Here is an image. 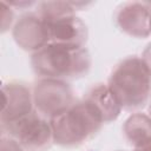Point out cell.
<instances>
[{
  "label": "cell",
  "instance_id": "6",
  "mask_svg": "<svg viewBox=\"0 0 151 151\" xmlns=\"http://www.w3.org/2000/svg\"><path fill=\"white\" fill-rule=\"evenodd\" d=\"M1 125L13 123L34 111L32 88L22 81H8L1 86Z\"/></svg>",
  "mask_w": 151,
  "mask_h": 151
},
{
  "label": "cell",
  "instance_id": "12",
  "mask_svg": "<svg viewBox=\"0 0 151 151\" xmlns=\"http://www.w3.org/2000/svg\"><path fill=\"white\" fill-rule=\"evenodd\" d=\"M86 2H71V1H41L37 4L35 13L46 22L50 24L60 18L76 14L81 6Z\"/></svg>",
  "mask_w": 151,
  "mask_h": 151
},
{
  "label": "cell",
  "instance_id": "9",
  "mask_svg": "<svg viewBox=\"0 0 151 151\" xmlns=\"http://www.w3.org/2000/svg\"><path fill=\"white\" fill-rule=\"evenodd\" d=\"M47 25L50 40L53 44L70 47H84L87 41V26L76 14L60 18Z\"/></svg>",
  "mask_w": 151,
  "mask_h": 151
},
{
  "label": "cell",
  "instance_id": "17",
  "mask_svg": "<svg viewBox=\"0 0 151 151\" xmlns=\"http://www.w3.org/2000/svg\"><path fill=\"white\" fill-rule=\"evenodd\" d=\"M133 151H151V144L143 146V147H138V149H133Z\"/></svg>",
  "mask_w": 151,
  "mask_h": 151
},
{
  "label": "cell",
  "instance_id": "14",
  "mask_svg": "<svg viewBox=\"0 0 151 151\" xmlns=\"http://www.w3.org/2000/svg\"><path fill=\"white\" fill-rule=\"evenodd\" d=\"M0 151H25L19 142L9 134L1 133V145Z\"/></svg>",
  "mask_w": 151,
  "mask_h": 151
},
{
  "label": "cell",
  "instance_id": "3",
  "mask_svg": "<svg viewBox=\"0 0 151 151\" xmlns=\"http://www.w3.org/2000/svg\"><path fill=\"white\" fill-rule=\"evenodd\" d=\"M50 123L53 132V143L64 147L83 144L103 126V123L83 99L74 101L71 107L51 119Z\"/></svg>",
  "mask_w": 151,
  "mask_h": 151
},
{
  "label": "cell",
  "instance_id": "18",
  "mask_svg": "<svg viewBox=\"0 0 151 151\" xmlns=\"http://www.w3.org/2000/svg\"><path fill=\"white\" fill-rule=\"evenodd\" d=\"M147 114L150 116V118H151V100H150V103H149V107H147Z\"/></svg>",
  "mask_w": 151,
  "mask_h": 151
},
{
  "label": "cell",
  "instance_id": "19",
  "mask_svg": "<svg viewBox=\"0 0 151 151\" xmlns=\"http://www.w3.org/2000/svg\"><path fill=\"white\" fill-rule=\"evenodd\" d=\"M150 5V24H149V27H150V34H151V4L149 2Z\"/></svg>",
  "mask_w": 151,
  "mask_h": 151
},
{
  "label": "cell",
  "instance_id": "15",
  "mask_svg": "<svg viewBox=\"0 0 151 151\" xmlns=\"http://www.w3.org/2000/svg\"><path fill=\"white\" fill-rule=\"evenodd\" d=\"M140 59H142L143 64L145 65L147 72H149L150 76H151V42H149V44L146 45V47L144 48V51L142 52Z\"/></svg>",
  "mask_w": 151,
  "mask_h": 151
},
{
  "label": "cell",
  "instance_id": "7",
  "mask_svg": "<svg viewBox=\"0 0 151 151\" xmlns=\"http://www.w3.org/2000/svg\"><path fill=\"white\" fill-rule=\"evenodd\" d=\"M12 37L21 50L31 53L41 50L51 42L48 25L35 12L25 13L15 20Z\"/></svg>",
  "mask_w": 151,
  "mask_h": 151
},
{
  "label": "cell",
  "instance_id": "1",
  "mask_svg": "<svg viewBox=\"0 0 151 151\" xmlns=\"http://www.w3.org/2000/svg\"><path fill=\"white\" fill-rule=\"evenodd\" d=\"M107 86L126 111L143 109L151 98V76L137 55L127 57L116 65Z\"/></svg>",
  "mask_w": 151,
  "mask_h": 151
},
{
  "label": "cell",
  "instance_id": "10",
  "mask_svg": "<svg viewBox=\"0 0 151 151\" xmlns=\"http://www.w3.org/2000/svg\"><path fill=\"white\" fill-rule=\"evenodd\" d=\"M83 100L103 124L116 120L123 110L107 84H97L92 86L85 93Z\"/></svg>",
  "mask_w": 151,
  "mask_h": 151
},
{
  "label": "cell",
  "instance_id": "20",
  "mask_svg": "<svg viewBox=\"0 0 151 151\" xmlns=\"http://www.w3.org/2000/svg\"><path fill=\"white\" fill-rule=\"evenodd\" d=\"M116 151H123V150H116Z\"/></svg>",
  "mask_w": 151,
  "mask_h": 151
},
{
  "label": "cell",
  "instance_id": "4",
  "mask_svg": "<svg viewBox=\"0 0 151 151\" xmlns=\"http://www.w3.org/2000/svg\"><path fill=\"white\" fill-rule=\"evenodd\" d=\"M34 111L48 120L58 117L74 104V94L66 80L39 78L33 87Z\"/></svg>",
  "mask_w": 151,
  "mask_h": 151
},
{
  "label": "cell",
  "instance_id": "2",
  "mask_svg": "<svg viewBox=\"0 0 151 151\" xmlns=\"http://www.w3.org/2000/svg\"><path fill=\"white\" fill-rule=\"evenodd\" d=\"M92 59L85 47H70L50 42L32 53L31 66L40 78L60 80L80 78L90 71Z\"/></svg>",
  "mask_w": 151,
  "mask_h": 151
},
{
  "label": "cell",
  "instance_id": "8",
  "mask_svg": "<svg viewBox=\"0 0 151 151\" xmlns=\"http://www.w3.org/2000/svg\"><path fill=\"white\" fill-rule=\"evenodd\" d=\"M116 26L125 34L145 39L150 37V5L149 2H124L114 13Z\"/></svg>",
  "mask_w": 151,
  "mask_h": 151
},
{
  "label": "cell",
  "instance_id": "5",
  "mask_svg": "<svg viewBox=\"0 0 151 151\" xmlns=\"http://www.w3.org/2000/svg\"><path fill=\"white\" fill-rule=\"evenodd\" d=\"M1 133L15 138L25 151H47L54 144L50 120L37 111L13 123L1 125Z\"/></svg>",
  "mask_w": 151,
  "mask_h": 151
},
{
  "label": "cell",
  "instance_id": "11",
  "mask_svg": "<svg viewBox=\"0 0 151 151\" xmlns=\"http://www.w3.org/2000/svg\"><path fill=\"white\" fill-rule=\"evenodd\" d=\"M123 133L126 142L133 147H143L151 144V118L147 113L134 112L123 124Z\"/></svg>",
  "mask_w": 151,
  "mask_h": 151
},
{
  "label": "cell",
  "instance_id": "13",
  "mask_svg": "<svg viewBox=\"0 0 151 151\" xmlns=\"http://www.w3.org/2000/svg\"><path fill=\"white\" fill-rule=\"evenodd\" d=\"M0 9H1V33H6L9 31V28H13L15 20H14V12L13 7L5 0L0 2Z\"/></svg>",
  "mask_w": 151,
  "mask_h": 151
},
{
  "label": "cell",
  "instance_id": "16",
  "mask_svg": "<svg viewBox=\"0 0 151 151\" xmlns=\"http://www.w3.org/2000/svg\"><path fill=\"white\" fill-rule=\"evenodd\" d=\"M12 7H19V8H24V7H31L33 5H37L38 2L34 1H7Z\"/></svg>",
  "mask_w": 151,
  "mask_h": 151
}]
</instances>
